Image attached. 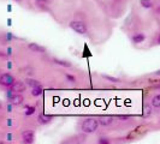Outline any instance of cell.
I'll use <instances>...</instances> for the list:
<instances>
[{"label":"cell","mask_w":160,"mask_h":144,"mask_svg":"<svg viewBox=\"0 0 160 144\" xmlns=\"http://www.w3.org/2000/svg\"><path fill=\"white\" fill-rule=\"evenodd\" d=\"M98 126H99V120L95 118H88V119L83 120L81 125V130L84 133H92L98 130Z\"/></svg>","instance_id":"1"},{"label":"cell","mask_w":160,"mask_h":144,"mask_svg":"<svg viewBox=\"0 0 160 144\" xmlns=\"http://www.w3.org/2000/svg\"><path fill=\"white\" fill-rule=\"evenodd\" d=\"M70 28L75 32L81 34V35L87 32V25H86V23H83L81 21H73V22H71L70 23Z\"/></svg>","instance_id":"2"},{"label":"cell","mask_w":160,"mask_h":144,"mask_svg":"<svg viewBox=\"0 0 160 144\" xmlns=\"http://www.w3.org/2000/svg\"><path fill=\"white\" fill-rule=\"evenodd\" d=\"M15 77L10 73H2L0 76V84L4 85V87H11L13 83H15Z\"/></svg>","instance_id":"3"},{"label":"cell","mask_w":160,"mask_h":144,"mask_svg":"<svg viewBox=\"0 0 160 144\" xmlns=\"http://www.w3.org/2000/svg\"><path fill=\"white\" fill-rule=\"evenodd\" d=\"M22 139L25 144H32L35 139V135H34V131L32 130H25L22 132Z\"/></svg>","instance_id":"4"},{"label":"cell","mask_w":160,"mask_h":144,"mask_svg":"<svg viewBox=\"0 0 160 144\" xmlns=\"http://www.w3.org/2000/svg\"><path fill=\"white\" fill-rule=\"evenodd\" d=\"M10 88H11L12 93L19 94V93H23L24 90H25V84H24L23 82H15Z\"/></svg>","instance_id":"5"},{"label":"cell","mask_w":160,"mask_h":144,"mask_svg":"<svg viewBox=\"0 0 160 144\" xmlns=\"http://www.w3.org/2000/svg\"><path fill=\"white\" fill-rule=\"evenodd\" d=\"M28 48H29L32 52H35V53H45V52H46V48L40 46V45H38V43H34V42L29 43V45H28Z\"/></svg>","instance_id":"6"},{"label":"cell","mask_w":160,"mask_h":144,"mask_svg":"<svg viewBox=\"0 0 160 144\" xmlns=\"http://www.w3.org/2000/svg\"><path fill=\"white\" fill-rule=\"evenodd\" d=\"M24 101L23 96L19 95V94H15V95L10 96V102L12 104H15V106H19V104H22Z\"/></svg>","instance_id":"7"},{"label":"cell","mask_w":160,"mask_h":144,"mask_svg":"<svg viewBox=\"0 0 160 144\" xmlns=\"http://www.w3.org/2000/svg\"><path fill=\"white\" fill-rule=\"evenodd\" d=\"M99 124L100 125H102V126H108V125H111L113 122V118L112 117H110V115H105V117H101V118H99Z\"/></svg>","instance_id":"8"},{"label":"cell","mask_w":160,"mask_h":144,"mask_svg":"<svg viewBox=\"0 0 160 144\" xmlns=\"http://www.w3.org/2000/svg\"><path fill=\"white\" fill-rule=\"evenodd\" d=\"M132 43H135V45H138V43H142L144 40H146V35L142 34V32H137L135 34L134 36H132Z\"/></svg>","instance_id":"9"},{"label":"cell","mask_w":160,"mask_h":144,"mask_svg":"<svg viewBox=\"0 0 160 144\" xmlns=\"http://www.w3.org/2000/svg\"><path fill=\"white\" fill-rule=\"evenodd\" d=\"M25 85L30 87V88H36V87H41V83L39 80H35V79H30V78H27L25 79Z\"/></svg>","instance_id":"10"},{"label":"cell","mask_w":160,"mask_h":144,"mask_svg":"<svg viewBox=\"0 0 160 144\" xmlns=\"http://www.w3.org/2000/svg\"><path fill=\"white\" fill-rule=\"evenodd\" d=\"M39 120H40V122H42V124H47V122H49L51 120H52V117L51 115H46V114H40L39 115Z\"/></svg>","instance_id":"11"},{"label":"cell","mask_w":160,"mask_h":144,"mask_svg":"<svg viewBox=\"0 0 160 144\" xmlns=\"http://www.w3.org/2000/svg\"><path fill=\"white\" fill-rule=\"evenodd\" d=\"M54 63L57 65H60V66H64V67H71V63L70 61H66V60H60V59H54Z\"/></svg>","instance_id":"12"},{"label":"cell","mask_w":160,"mask_h":144,"mask_svg":"<svg viewBox=\"0 0 160 144\" xmlns=\"http://www.w3.org/2000/svg\"><path fill=\"white\" fill-rule=\"evenodd\" d=\"M140 4L143 8H152L153 2L152 0H140Z\"/></svg>","instance_id":"13"},{"label":"cell","mask_w":160,"mask_h":144,"mask_svg":"<svg viewBox=\"0 0 160 144\" xmlns=\"http://www.w3.org/2000/svg\"><path fill=\"white\" fill-rule=\"evenodd\" d=\"M152 106L155 108H160V94L159 95H155L152 98Z\"/></svg>","instance_id":"14"},{"label":"cell","mask_w":160,"mask_h":144,"mask_svg":"<svg viewBox=\"0 0 160 144\" xmlns=\"http://www.w3.org/2000/svg\"><path fill=\"white\" fill-rule=\"evenodd\" d=\"M42 87H36V88L32 89V96H40L42 94Z\"/></svg>","instance_id":"15"},{"label":"cell","mask_w":160,"mask_h":144,"mask_svg":"<svg viewBox=\"0 0 160 144\" xmlns=\"http://www.w3.org/2000/svg\"><path fill=\"white\" fill-rule=\"evenodd\" d=\"M52 0H35V5L36 6H45V5H48Z\"/></svg>","instance_id":"16"},{"label":"cell","mask_w":160,"mask_h":144,"mask_svg":"<svg viewBox=\"0 0 160 144\" xmlns=\"http://www.w3.org/2000/svg\"><path fill=\"white\" fill-rule=\"evenodd\" d=\"M151 113H152V108H151V106H144L143 117H148V115H151Z\"/></svg>","instance_id":"17"},{"label":"cell","mask_w":160,"mask_h":144,"mask_svg":"<svg viewBox=\"0 0 160 144\" xmlns=\"http://www.w3.org/2000/svg\"><path fill=\"white\" fill-rule=\"evenodd\" d=\"M102 77H104L105 79L110 80L111 83H118V82H119V79H118V78H114V77H111V76H107V74H102Z\"/></svg>","instance_id":"18"},{"label":"cell","mask_w":160,"mask_h":144,"mask_svg":"<svg viewBox=\"0 0 160 144\" xmlns=\"http://www.w3.org/2000/svg\"><path fill=\"white\" fill-rule=\"evenodd\" d=\"M110 143H111V141L108 138H106V137L99 138V144H110Z\"/></svg>","instance_id":"19"},{"label":"cell","mask_w":160,"mask_h":144,"mask_svg":"<svg viewBox=\"0 0 160 144\" xmlns=\"http://www.w3.org/2000/svg\"><path fill=\"white\" fill-rule=\"evenodd\" d=\"M35 113V107H28L25 111V115H32Z\"/></svg>","instance_id":"20"},{"label":"cell","mask_w":160,"mask_h":144,"mask_svg":"<svg viewBox=\"0 0 160 144\" xmlns=\"http://www.w3.org/2000/svg\"><path fill=\"white\" fill-rule=\"evenodd\" d=\"M66 78L70 80L71 83H73V82H75V77H72L71 74H66Z\"/></svg>","instance_id":"21"},{"label":"cell","mask_w":160,"mask_h":144,"mask_svg":"<svg viewBox=\"0 0 160 144\" xmlns=\"http://www.w3.org/2000/svg\"><path fill=\"white\" fill-rule=\"evenodd\" d=\"M118 118H119V119H124V120H127V119H129L130 117H129V115H118Z\"/></svg>","instance_id":"22"},{"label":"cell","mask_w":160,"mask_h":144,"mask_svg":"<svg viewBox=\"0 0 160 144\" xmlns=\"http://www.w3.org/2000/svg\"><path fill=\"white\" fill-rule=\"evenodd\" d=\"M8 12H11V11H12V6H11L10 4L8 5Z\"/></svg>","instance_id":"23"},{"label":"cell","mask_w":160,"mask_h":144,"mask_svg":"<svg viewBox=\"0 0 160 144\" xmlns=\"http://www.w3.org/2000/svg\"><path fill=\"white\" fill-rule=\"evenodd\" d=\"M154 73H155V76H160V70H158V71H155Z\"/></svg>","instance_id":"24"},{"label":"cell","mask_w":160,"mask_h":144,"mask_svg":"<svg viewBox=\"0 0 160 144\" xmlns=\"http://www.w3.org/2000/svg\"><path fill=\"white\" fill-rule=\"evenodd\" d=\"M6 55H8V54H4L2 52H0V56H2V58H4V56H6Z\"/></svg>","instance_id":"25"},{"label":"cell","mask_w":160,"mask_h":144,"mask_svg":"<svg viewBox=\"0 0 160 144\" xmlns=\"http://www.w3.org/2000/svg\"><path fill=\"white\" fill-rule=\"evenodd\" d=\"M62 144H72V143L70 142V141H68V142H63Z\"/></svg>","instance_id":"26"},{"label":"cell","mask_w":160,"mask_h":144,"mask_svg":"<svg viewBox=\"0 0 160 144\" xmlns=\"http://www.w3.org/2000/svg\"><path fill=\"white\" fill-rule=\"evenodd\" d=\"M158 45H160V35H159V37H158Z\"/></svg>","instance_id":"27"},{"label":"cell","mask_w":160,"mask_h":144,"mask_svg":"<svg viewBox=\"0 0 160 144\" xmlns=\"http://www.w3.org/2000/svg\"><path fill=\"white\" fill-rule=\"evenodd\" d=\"M1 107H2V102H1V101H0V108H1Z\"/></svg>","instance_id":"28"},{"label":"cell","mask_w":160,"mask_h":144,"mask_svg":"<svg viewBox=\"0 0 160 144\" xmlns=\"http://www.w3.org/2000/svg\"><path fill=\"white\" fill-rule=\"evenodd\" d=\"M0 144H5V143H4V142H2V141H0Z\"/></svg>","instance_id":"29"},{"label":"cell","mask_w":160,"mask_h":144,"mask_svg":"<svg viewBox=\"0 0 160 144\" xmlns=\"http://www.w3.org/2000/svg\"><path fill=\"white\" fill-rule=\"evenodd\" d=\"M158 12L160 13V7H158Z\"/></svg>","instance_id":"30"},{"label":"cell","mask_w":160,"mask_h":144,"mask_svg":"<svg viewBox=\"0 0 160 144\" xmlns=\"http://www.w3.org/2000/svg\"><path fill=\"white\" fill-rule=\"evenodd\" d=\"M157 88H160V84H159V85H157Z\"/></svg>","instance_id":"31"},{"label":"cell","mask_w":160,"mask_h":144,"mask_svg":"<svg viewBox=\"0 0 160 144\" xmlns=\"http://www.w3.org/2000/svg\"><path fill=\"white\" fill-rule=\"evenodd\" d=\"M16 1H22V0H16Z\"/></svg>","instance_id":"32"}]
</instances>
